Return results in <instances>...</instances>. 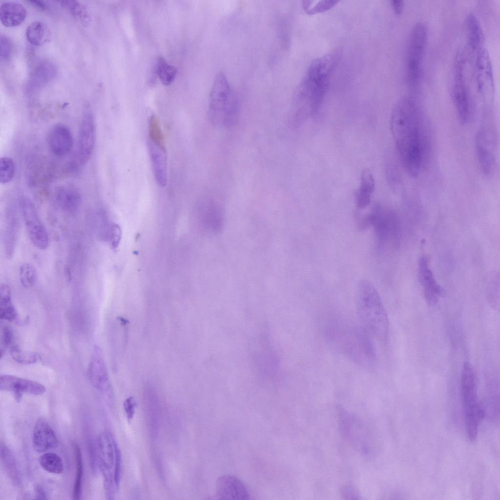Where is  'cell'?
<instances>
[{"label": "cell", "mask_w": 500, "mask_h": 500, "mask_svg": "<svg viewBox=\"0 0 500 500\" xmlns=\"http://www.w3.org/2000/svg\"><path fill=\"white\" fill-rule=\"evenodd\" d=\"M374 187L375 182L372 173L365 170L362 172L360 187L355 194L356 205L358 208L363 209L369 205Z\"/></svg>", "instance_id": "cell-27"}, {"label": "cell", "mask_w": 500, "mask_h": 500, "mask_svg": "<svg viewBox=\"0 0 500 500\" xmlns=\"http://www.w3.org/2000/svg\"><path fill=\"white\" fill-rule=\"evenodd\" d=\"M466 27L468 46L472 51L477 53L483 48L484 36L479 21L474 13L467 15Z\"/></svg>", "instance_id": "cell-24"}, {"label": "cell", "mask_w": 500, "mask_h": 500, "mask_svg": "<svg viewBox=\"0 0 500 500\" xmlns=\"http://www.w3.org/2000/svg\"><path fill=\"white\" fill-rule=\"evenodd\" d=\"M0 389L13 393L17 401L19 402L23 393L40 395L45 392V387L36 381L10 375L0 377Z\"/></svg>", "instance_id": "cell-14"}, {"label": "cell", "mask_w": 500, "mask_h": 500, "mask_svg": "<svg viewBox=\"0 0 500 500\" xmlns=\"http://www.w3.org/2000/svg\"><path fill=\"white\" fill-rule=\"evenodd\" d=\"M47 142L50 151L57 156L66 155L71 150L73 144L70 130L62 124L55 125L51 128Z\"/></svg>", "instance_id": "cell-17"}, {"label": "cell", "mask_w": 500, "mask_h": 500, "mask_svg": "<svg viewBox=\"0 0 500 500\" xmlns=\"http://www.w3.org/2000/svg\"><path fill=\"white\" fill-rule=\"evenodd\" d=\"M418 274L426 302L429 305H435L442 294L443 290L435 279L425 257L419 259Z\"/></svg>", "instance_id": "cell-15"}, {"label": "cell", "mask_w": 500, "mask_h": 500, "mask_svg": "<svg viewBox=\"0 0 500 500\" xmlns=\"http://www.w3.org/2000/svg\"><path fill=\"white\" fill-rule=\"evenodd\" d=\"M339 55L338 52H332L311 63L298 89L295 115L305 118L307 113L317 112L328 89Z\"/></svg>", "instance_id": "cell-2"}, {"label": "cell", "mask_w": 500, "mask_h": 500, "mask_svg": "<svg viewBox=\"0 0 500 500\" xmlns=\"http://www.w3.org/2000/svg\"><path fill=\"white\" fill-rule=\"evenodd\" d=\"M149 141L159 145L165 146L162 131L156 117L152 116L148 125Z\"/></svg>", "instance_id": "cell-41"}, {"label": "cell", "mask_w": 500, "mask_h": 500, "mask_svg": "<svg viewBox=\"0 0 500 500\" xmlns=\"http://www.w3.org/2000/svg\"><path fill=\"white\" fill-rule=\"evenodd\" d=\"M342 493L346 499H358V493L353 486H345L342 490Z\"/></svg>", "instance_id": "cell-47"}, {"label": "cell", "mask_w": 500, "mask_h": 500, "mask_svg": "<svg viewBox=\"0 0 500 500\" xmlns=\"http://www.w3.org/2000/svg\"><path fill=\"white\" fill-rule=\"evenodd\" d=\"M391 4L396 14L400 15L402 14L404 7L403 0H393L391 1Z\"/></svg>", "instance_id": "cell-48"}, {"label": "cell", "mask_w": 500, "mask_h": 500, "mask_svg": "<svg viewBox=\"0 0 500 500\" xmlns=\"http://www.w3.org/2000/svg\"><path fill=\"white\" fill-rule=\"evenodd\" d=\"M0 315L1 319L8 321L15 320L18 316L12 302L10 288L5 283L0 286Z\"/></svg>", "instance_id": "cell-30"}, {"label": "cell", "mask_w": 500, "mask_h": 500, "mask_svg": "<svg viewBox=\"0 0 500 500\" xmlns=\"http://www.w3.org/2000/svg\"><path fill=\"white\" fill-rule=\"evenodd\" d=\"M10 354L15 361L21 364H33L41 359L38 353L23 351L17 345L10 347Z\"/></svg>", "instance_id": "cell-36"}, {"label": "cell", "mask_w": 500, "mask_h": 500, "mask_svg": "<svg viewBox=\"0 0 500 500\" xmlns=\"http://www.w3.org/2000/svg\"><path fill=\"white\" fill-rule=\"evenodd\" d=\"M20 206L31 242L38 249L45 250L49 243L48 234L34 205L27 198H22L20 202Z\"/></svg>", "instance_id": "cell-11"}, {"label": "cell", "mask_w": 500, "mask_h": 500, "mask_svg": "<svg viewBox=\"0 0 500 500\" xmlns=\"http://www.w3.org/2000/svg\"><path fill=\"white\" fill-rule=\"evenodd\" d=\"M148 151L154 177L158 185L164 187L167 183V165L165 146L148 140Z\"/></svg>", "instance_id": "cell-21"}, {"label": "cell", "mask_w": 500, "mask_h": 500, "mask_svg": "<svg viewBox=\"0 0 500 500\" xmlns=\"http://www.w3.org/2000/svg\"><path fill=\"white\" fill-rule=\"evenodd\" d=\"M461 385L466 433L469 440L474 441L484 411L478 400L475 374L468 362H465L463 366Z\"/></svg>", "instance_id": "cell-6"}, {"label": "cell", "mask_w": 500, "mask_h": 500, "mask_svg": "<svg viewBox=\"0 0 500 500\" xmlns=\"http://www.w3.org/2000/svg\"><path fill=\"white\" fill-rule=\"evenodd\" d=\"M240 103L238 97L226 76H215L209 94L208 115L214 126L230 127L238 122Z\"/></svg>", "instance_id": "cell-4"}, {"label": "cell", "mask_w": 500, "mask_h": 500, "mask_svg": "<svg viewBox=\"0 0 500 500\" xmlns=\"http://www.w3.org/2000/svg\"><path fill=\"white\" fill-rule=\"evenodd\" d=\"M19 278L21 285L29 288L35 285L37 281L38 274L36 269L30 263H22L19 268Z\"/></svg>", "instance_id": "cell-37"}, {"label": "cell", "mask_w": 500, "mask_h": 500, "mask_svg": "<svg viewBox=\"0 0 500 500\" xmlns=\"http://www.w3.org/2000/svg\"><path fill=\"white\" fill-rule=\"evenodd\" d=\"M0 449L1 459L9 477L15 483L19 484V472L14 457L4 444L1 443Z\"/></svg>", "instance_id": "cell-32"}, {"label": "cell", "mask_w": 500, "mask_h": 500, "mask_svg": "<svg viewBox=\"0 0 500 500\" xmlns=\"http://www.w3.org/2000/svg\"><path fill=\"white\" fill-rule=\"evenodd\" d=\"M115 442L108 432L101 434L98 438V445L101 460V466L111 469L115 459Z\"/></svg>", "instance_id": "cell-28"}, {"label": "cell", "mask_w": 500, "mask_h": 500, "mask_svg": "<svg viewBox=\"0 0 500 500\" xmlns=\"http://www.w3.org/2000/svg\"><path fill=\"white\" fill-rule=\"evenodd\" d=\"M338 333L342 348L353 361L360 364L375 361L376 352L372 336L363 327L344 329Z\"/></svg>", "instance_id": "cell-7"}, {"label": "cell", "mask_w": 500, "mask_h": 500, "mask_svg": "<svg viewBox=\"0 0 500 500\" xmlns=\"http://www.w3.org/2000/svg\"><path fill=\"white\" fill-rule=\"evenodd\" d=\"M35 491L36 494L35 499L46 500V495L43 488L39 484L35 486Z\"/></svg>", "instance_id": "cell-50"}, {"label": "cell", "mask_w": 500, "mask_h": 500, "mask_svg": "<svg viewBox=\"0 0 500 500\" xmlns=\"http://www.w3.org/2000/svg\"><path fill=\"white\" fill-rule=\"evenodd\" d=\"M39 463L45 471L53 474H61L63 465L61 458L54 453H46L41 456Z\"/></svg>", "instance_id": "cell-34"}, {"label": "cell", "mask_w": 500, "mask_h": 500, "mask_svg": "<svg viewBox=\"0 0 500 500\" xmlns=\"http://www.w3.org/2000/svg\"><path fill=\"white\" fill-rule=\"evenodd\" d=\"M157 74L161 82L165 85H169L175 78L177 70L169 65L162 57H159L156 63Z\"/></svg>", "instance_id": "cell-35"}, {"label": "cell", "mask_w": 500, "mask_h": 500, "mask_svg": "<svg viewBox=\"0 0 500 500\" xmlns=\"http://www.w3.org/2000/svg\"><path fill=\"white\" fill-rule=\"evenodd\" d=\"M72 446L76 461V476L72 497L74 500H77L80 499L81 497L83 468L82 454L79 446L74 442Z\"/></svg>", "instance_id": "cell-33"}, {"label": "cell", "mask_w": 500, "mask_h": 500, "mask_svg": "<svg viewBox=\"0 0 500 500\" xmlns=\"http://www.w3.org/2000/svg\"><path fill=\"white\" fill-rule=\"evenodd\" d=\"M120 238V230L116 224H112L109 227V239L111 246L115 248L118 246Z\"/></svg>", "instance_id": "cell-44"}, {"label": "cell", "mask_w": 500, "mask_h": 500, "mask_svg": "<svg viewBox=\"0 0 500 500\" xmlns=\"http://www.w3.org/2000/svg\"><path fill=\"white\" fill-rule=\"evenodd\" d=\"M475 146L481 171L485 175H490L494 168L495 157L491 142L487 134L483 130L479 131L477 134Z\"/></svg>", "instance_id": "cell-20"}, {"label": "cell", "mask_w": 500, "mask_h": 500, "mask_svg": "<svg viewBox=\"0 0 500 500\" xmlns=\"http://www.w3.org/2000/svg\"><path fill=\"white\" fill-rule=\"evenodd\" d=\"M475 67L478 92L483 98L490 100L494 95L495 83L491 58L485 48L476 53Z\"/></svg>", "instance_id": "cell-13"}, {"label": "cell", "mask_w": 500, "mask_h": 500, "mask_svg": "<svg viewBox=\"0 0 500 500\" xmlns=\"http://www.w3.org/2000/svg\"><path fill=\"white\" fill-rule=\"evenodd\" d=\"M335 0H305L302 1V7L306 13L313 15L327 11L337 3Z\"/></svg>", "instance_id": "cell-38"}, {"label": "cell", "mask_w": 500, "mask_h": 500, "mask_svg": "<svg viewBox=\"0 0 500 500\" xmlns=\"http://www.w3.org/2000/svg\"><path fill=\"white\" fill-rule=\"evenodd\" d=\"M356 311L361 326L372 337L386 341L389 332L387 314L377 291L367 280H362L358 284Z\"/></svg>", "instance_id": "cell-3"}, {"label": "cell", "mask_w": 500, "mask_h": 500, "mask_svg": "<svg viewBox=\"0 0 500 500\" xmlns=\"http://www.w3.org/2000/svg\"><path fill=\"white\" fill-rule=\"evenodd\" d=\"M136 404L133 397L126 398L124 402V408L128 420H131L134 415Z\"/></svg>", "instance_id": "cell-45"}, {"label": "cell", "mask_w": 500, "mask_h": 500, "mask_svg": "<svg viewBox=\"0 0 500 500\" xmlns=\"http://www.w3.org/2000/svg\"><path fill=\"white\" fill-rule=\"evenodd\" d=\"M201 219L207 230L213 233L220 231L224 223V215L218 203L209 200L201 207Z\"/></svg>", "instance_id": "cell-22"}, {"label": "cell", "mask_w": 500, "mask_h": 500, "mask_svg": "<svg viewBox=\"0 0 500 500\" xmlns=\"http://www.w3.org/2000/svg\"><path fill=\"white\" fill-rule=\"evenodd\" d=\"M33 446L37 452H44L58 446L57 437L46 419L39 417L35 424L33 434Z\"/></svg>", "instance_id": "cell-18"}, {"label": "cell", "mask_w": 500, "mask_h": 500, "mask_svg": "<svg viewBox=\"0 0 500 500\" xmlns=\"http://www.w3.org/2000/svg\"><path fill=\"white\" fill-rule=\"evenodd\" d=\"M89 450L91 461V466H93V468L95 469L96 466V452L95 450L94 446L92 442H90L89 444Z\"/></svg>", "instance_id": "cell-49"}, {"label": "cell", "mask_w": 500, "mask_h": 500, "mask_svg": "<svg viewBox=\"0 0 500 500\" xmlns=\"http://www.w3.org/2000/svg\"><path fill=\"white\" fill-rule=\"evenodd\" d=\"M33 5L42 10H48L49 9L48 4L44 1L41 0H30L29 1Z\"/></svg>", "instance_id": "cell-51"}, {"label": "cell", "mask_w": 500, "mask_h": 500, "mask_svg": "<svg viewBox=\"0 0 500 500\" xmlns=\"http://www.w3.org/2000/svg\"><path fill=\"white\" fill-rule=\"evenodd\" d=\"M339 423L341 433L358 452L367 455L371 451V439L365 425L355 415L340 407Z\"/></svg>", "instance_id": "cell-9"}, {"label": "cell", "mask_w": 500, "mask_h": 500, "mask_svg": "<svg viewBox=\"0 0 500 500\" xmlns=\"http://www.w3.org/2000/svg\"><path fill=\"white\" fill-rule=\"evenodd\" d=\"M96 126L92 110L86 108L79 127L76 156L77 164L84 165L90 158L96 141Z\"/></svg>", "instance_id": "cell-12"}, {"label": "cell", "mask_w": 500, "mask_h": 500, "mask_svg": "<svg viewBox=\"0 0 500 500\" xmlns=\"http://www.w3.org/2000/svg\"><path fill=\"white\" fill-rule=\"evenodd\" d=\"M114 479L117 486L119 485L121 473V457L119 449L115 444V459H114Z\"/></svg>", "instance_id": "cell-43"}, {"label": "cell", "mask_w": 500, "mask_h": 500, "mask_svg": "<svg viewBox=\"0 0 500 500\" xmlns=\"http://www.w3.org/2000/svg\"><path fill=\"white\" fill-rule=\"evenodd\" d=\"M13 339V334L11 330L7 327H5L2 331L1 336V342L4 348L11 347Z\"/></svg>", "instance_id": "cell-46"}, {"label": "cell", "mask_w": 500, "mask_h": 500, "mask_svg": "<svg viewBox=\"0 0 500 500\" xmlns=\"http://www.w3.org/2000/svg\"><path fill=\"white\" fill-rule=\"evenodd\" d=\"M359 223L361 229L373 228L377 249L380 251L387 246L395 245L398 240L399 225L396 214L379 205H375Z\"/></svg>", "instance_id": "cell-5"}, {"label": "cell", "mask_w": 500, "mask_h": 500, "mask_svg": "<svg viewBox=\"0 0 500 500\" xmlns=\"http://www.w3.org/2000/svg\"><path fill=\"white\" fill-rule=\"evenodd\" d=\"M427 41L425 24L422 22L416 23L410 32L407 56L406 78L410 86H416L419 81Z\"/></svg>", "instance_id": "cell-8"}, {"label": "cell", "mask_w": 500, "mask_h": 500, "mask_svg": "<svg viewBox=\"0 0 500 500\" xmlns=\"http://www.w3.org/2000/svg\"><path fill=\"white\" fill-rule=\"evenodd\" d=\"M15 167L13 160L3 157L0 160V182L6 184L10 182L15 175Z\"/></svg>", "instance_id": "cell-40"}, {"label": "cell", "mask_w": 500, "mask_h": 500, "mask_svg": "<svg viewBox=\"0 0 500 500\" xmlns=\"http://www.w3.org/2000/svg\"><path fill=\"white\" fill-rule=\"evenodd\" d=\"M465 56L464 50L460 48L455 61L453 87V101L459 122L465 124L469 116V100L465 77Z\"/></svg>", "instance_id": "cell-10"}, {"label": "cell", "mask_w": 500, "mask_h": 500, "mask_svg": "<svg viewBox=\"0 0 500 500\" xmlns=\"http://www.w3.org/2000/svg\"><path fill=\"white\" fill-rule=\"evenodd\" d=\"M218 499L248 500L250 495L245 484L238 478L231 475L219 478L216 482Z\"/></svg>", "instance_id": "cell-16"}, {"label": "cell", "mask_w": 500, "mask_h": 500, "mask_svg": "<svg viewBox=\"0 0 500 500\" xmlns=\"http://www.w3.org/2000/svg\"><path fill=\"white\" fill-rule=\"evenodd\" d=\"M26 36L30 43L36 46H40L50 41L51 31L43 22L35 21L27 27Z\"/></svg>", "instance_id": "cell-29"}, {"label": "cell", "mask_w": 500, "mask_h": 500, "mask_svg": "<svg viewBox=\"0 0 500 500\" xmlns=\"http://www.w3.org/2000/svg\"><path fill=\"white\" fill-rule=\"evenodd\" d=\"M56 198L61 207L69 212L77 210L81 203V196L79 191L69 186L59 188L56 192Z\"/></svg>", "instance_id": "cell-26"}, {"label": "cell", "mask_w": 500, "mask_h": 500, "mask_svg": "<svg viewBox=\"0 0 500 500\" xmlns=\"http://www.w3.org/2000/svg\"><path fill=\"white\" fill-rule=\"evenodd\" d=\"M0 59L3 61L7 60L11 55L12 43L10 39L5 35H0Z\"/></svg>", "instance_id": "cell-42"}, {"label": "cell", "mask_w": 500, "mask_h": 500, "mask_svg": "<svg viewBox=\"0 0 500 500\" xmlns=\"http://www.w3.org/2000/svg\"><path fill=\"white\" fill-rule=\"evenodd\" d=\"M424 118L410 96L400 99L391 115V128L400 163L408 175L416 177L424 167L429 151Z\"/></svg>", "instance_id": "cell-1"}, {"label": "cell", "mask_w": 500, "mask_h": 500, "mask_svg": "<svg viewBox=\"0 0 500 500\" xmlns=\"http://www.w3.org/2000/svg\"><path fill=\"white\" fill-rule=\"evenodd\" d=\"M87 373L89 380L95 388L105 394L110 393L106 368L101 351L98 348L95 349Z\"/></svg>", "instance_id": "cell-19"}, {"label": "cell", "mask_w": 500, "mask_h": 500, "mask_svg": "<svg viewBox=\"0 0 500 500\" xmlns=\"http://www.w3.org/2000/svg\"><path fill=\"white\" fill-rule=\"evenodd\" d=\"M56 71V67L52 62L47 61L40 62L30 74L29 88L32 89L43 85L54 77Z\"/></svg>", "instance_id": "cell-25"}, {"label": "cell", "mask_w": 500, "mask_h": 500, "mask_svg": "<svg viewBox=\"0 0 500 500\" xmlns=\"http://www.w3.org/2000/svg\"><path fill=\"white\" fill-rule=\"evenodd\" d=\"M62 7L68 11L79 22L84 26L90 22V18L87 8L76 0H64L60 2Z\"/></svg>", "instance_id": "cell-31"}, {"label": "cell", "mask_w": 500, "mask_h": 500, "mask_svg": "<svg viewBox=\"0 0 500 500\" xmlns=\"http://www.w3.org/2000/svg\"><path fill=\"white\" fill-rule=\"evenodd\" d=\"M26 16V10L21 4L15 2H6L0 8L1 23L7 27H14L22 23Z\"/></svg>", "instance_id": "cell-23"}, {"label": "cell", "mask_w": 500, "mask_h": 500, "mask_svg": "<svg viewBox=\"0 0 500 500\" xmlns=\"http://www.w3.org/2000/svg\"><path fill=\"white\" fill-rule=\"evenodd\" d=\"M487 297L495 304L499 302L500 276L497 271L492 272L488 278L487 288Z\"/></svg>", "instance_id": "cell-39"}]
</instances>
